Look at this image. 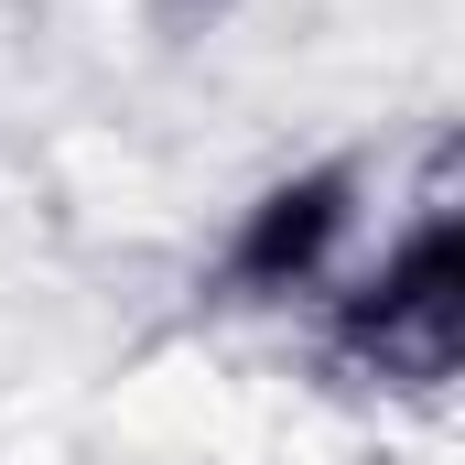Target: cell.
<instances>
[{
    "label": "cell",
    "mask_w": 465,
    "mask_h": 465,
    "mask_svg": "<svg viewBox=\"0 0 465 465\" xmlns=\"http://www.w3.org/2000/svg\"><path fill=\"white\" fill-rule=\"evenodd\" d=\"M314 325H325V357L357 390L433 401L465 357V206L422 195L379 249H357L314 292Z\"/></svg>",
    "instance_id": "1"
},
{
    "label": "cell",
    "mask_w": 465,
    "mask_h": 465,
    "mask_svg": "<svg viewBox=\"0 0 465 465\" xmlns=\"http://www.w3.org/2000/svg\"><path fill=\"white\" fill-rule=\"evenodd\" d=\"M368 206H379V173L357 152H314V163H282L238 195L228 238H217V303L238 314H314V292L368 249Z\"/></svg>",
    "instance_id": "2"
}]
</instances>
